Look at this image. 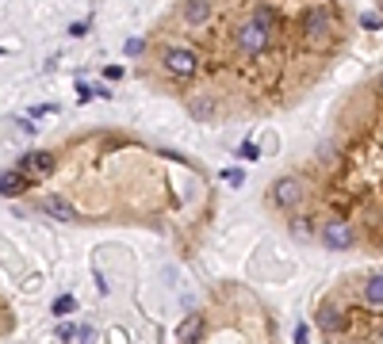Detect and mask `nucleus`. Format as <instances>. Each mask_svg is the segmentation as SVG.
<instances>
[{
    "mask_svg": "<svg viewBox=\"0 0 383 344\" xmlns=\"http://www.w3.org/2000/svg\"><path fill=\"white\" fill-rule=\"evenodd\" d=\"M299 27H303V39L314 46V50H330L333 42H338L341 27L333 20L330 8L314 4V8H303V16H299Z\"/></svg>",
    "mask_w": 383,
    "mask_h": 344,
    "instance_id": "nucleus-1",
    "label": "nucleus"
},
{
    "mask_svg": "<svg viewBox=\"0 0 383 344\" xmlns=\"http://www.w3.org/2000/svg\"><path fill=\"white\" fill-rule=\"evenodd\" d=\"M273 35H276V27L261 23L257 16H246V20L234 27V46H238V54H246V58H261V54L273 46Z\"/></svg>",
    "mask_w": 383,
    "mask_h": 344,
    "instance_id": "nucleus-2",
    "label": "nucleus"
},
{
    "mask_svg": "<svg viewBox=\"0 0 383 344\" xmlns=\"http://www.w3.org/2000/svg\"><path fill=\"white\" fill-rule=\"evenodd\" d=\"M268 199H273V207H280V210H299L303 199H307V180L295 176V172L276 176L273 188H268Z\"/></svg>",
    "mask_w": 383,
    "mask_h": 344,
    "instance_id": "nucleus-3",
    "label": "nucleus"
},
{
    "mask_svg": "<svg viewBox=\"0 0 383 344\" xmlns=\"http://www.w3.org/2000/svg\"><path fill=\"white\" fill-rule=\"evenodd\" d=\"M161 65H165V73H169V77L192 81L195 73H200V54H195L192 46H169V50H165V58H161Z\"/></svg>",
    "mask_w": 383,
    "mask_h": 344,
    "instance_id": "nucleus-4",
    "label": "nucleus"
},
{
    "mask_svg": "<svg viewBox=\"0 0 383 344\" xmlns=\"http://www.w3.org/2000/svg\"><path fill=\"white\" fill-rule=\"evenodd\" d=\"M319 241H322V249H330V253H345V249L357 245V230H353L345 218H326V226L319 230Z\"/></svg>",
    "mask_w": 383,
    "mask_h": 344,
    "instance_id": "nucleus-5",
    "label": "nucleus"
},
{
    "mask_svg": "<svg viewBox=\"0 0 383 344\" xmlns=\"http://www.w3.org/2000/svg\"><path fill=\"white\" fill-rule=\"evenodd\" d=\"M184 111H188L195 123H215V119H219V104H215V96H207V92H195V96H188Z\"/></svg>",
    "mask_w": 383,
    "mask_h": 344,
    "instance_id": "nucleus-6",
    "label": "nucleus"
},
{
    "mask_svg": "<svg viewBox=\"0 0 383 344\" xmlns=\"http://www.w3.org/2000/svg\"><path fill=\"white\" fill-rule=\"evenodd\" d=\"M314 325L326 333V337H338V333H345V314H341V306H333V302H322L319 306V318H314Z\"/></svg>",
    "mask_w": 383,
    "mask_h": 344,
    "instance_id": "nucleus-7",
    "label": "nucleus"
},
{
    "mask_svg": "<svg viewBox=\"0 0 383 344\" xmlns=\"http://www.w3.org/2000/svg\"><path fill=\"white\" fill-rule=\"evenodd\" d=\"M20 169H23L27 176H50L54 169H58V157L46 153V150H35V153L20 157Z\"/></svg>",
    "mask_w": 383,
    "mask_h": 344,
    "instance_id": "nucleus-8",
    "label": "nucleus"
},
{
    "mask_svg": "<svg viewBox=\"0 0 383 344\" xmlns=\"http://www.w3.org/2000/svg\"><path fill=\"white\" fill-rule=\"evenodd\" d=\"M31 180L35 176H27L23 169H4L0 172V195H4V199H16V195H23L31 188Z\"/></svg>",
    "mask_w": 383,
    "mask_h": 344,
    "instance_id": "nucleus-9",
    "label": "nucleus"
},
{
    "mask_svg": "<svg viewBox=\"0 0 383 344\" xmlns=\"http://www.w3.org/2000/svg\"><path fill=\"white\" fill-rule=\"evenodd\" d=\"M39 210H46V215L58 218V222H77V210H73L62 195H46V199H39Z\"/></svg>",
    "mask_w": 383,
    "mask_h": 344,
    "instance_id": "nucleus-10",
    "label": "nucleus"
},
{
    "mask_svg": "<svg viewBox=\"0 0 383 344\" xmlns=\"http://www.w3.org/2000/svg\"><path fill=\"white\" fill-rule=\"evenodd\" d=\"M181 20L188 27H203L211 20V4H207V0H188V4L181 8Z\"/></svg>",
    "mask_w": 383,
    "mask_h": 344,
    "instance_id": "nucleus-11",
    "label": "nucleus"
},
{
    "mask_svg": "<svg viewBox=\"0 0 383 344\" xmlns=\"http://www.w3.org/2000/svg\"><path fill=\"white\" fill-rule=\"evenodd\" d=\"M176 337L181 340H200L203 337V318L200 314H192V318H184L181 325H176Z\"/></svg>",
    "mask_w": 383,
    "mask_h": 344,
    "instance_id": "nucleus-12",
    "label": "nucleus"
},
{
    "mask_svg": "<svg viewBox=\"0 0 383 344\" xmlns=\"http://www.w3.org/2000/svg\"><path fill=\"white\" fill-rule=\"evenodd\" d=\"M364 302H368V306H383V272L364 280Z\"/></svg>",
    "mask_w": 383,
    "mask_h": 344,
    "instance_id": "nucleus-13",
    "label": "nucleus"
},
{
    "mask_svg": "<svg viewBox=\"0 0 383 344\" xmlns=\"http://www.w3.org/2000/svg\"><path fill=\"white\" fill-rule=\"evenodd\" d=\"M287 230H292V237H295V241H311V237H314L311 218H292V222H287Z\"/></svg>",
    "mask_w": 383,
    "mask_h": 344,
    "instance_id": "nucleus-14",
    "label": "nucleus"
},
{
    "mask_svg": "<svg viewBox=\"0 0 383 344\" xmlns=\"http://www.w3.org/2000/svg\"><path fill=\"white\" fill-rule=\"evenodd\" d=\"M253 16H257L261 23H268V27H276V23H280L276 8H273V4H265V0H261V4H253Z\"/></svg>",
    "mask_w": 383,
    "mask_h": 344,
    "instance_id": "nucleus-15",
    "label": "nucleus"
},
{
    "mask_svg": "<svg viewBox=\"0 0 383 344\" xmlns=\"http://www.w3.org/2000/svg\"><path fill=\"white\" fill-rule=\"evenodd\" d=\"M54 314H58V318H65V314H73L77 310V299H73V295H58V299H54V306H50Z\"/></svg>",
    "mask_w": 383,
    "mask_h": 344,
    "instance_id": "nucleus-16",
    "label": "nucleus"
},
{
    "mask_svg": "<svg viewBox=\"0 0 383 344\" xmlns=\"http://www.w3.org/2000/svg\"><path fill=\"white\" fill-rule=\"evenodd\" d=\"M360 27H364V31H379V27H383V16H376V12H360Z\"/></svg>",
    "mask_w": 383,
    "mask_h": 344,
    "instance_id": "nucleus-17",
    "label": "nucleus"
},
{
    "mask_svg": "<svg viewBox=\"0 0 383 344\" xmlns=\"http://www.w3.org/2000/svg\"><path fill=\"white\" fill-rule=\"evenodd\" d=\"M238 157H241V161H257L261 150H257L253 142H241V146H238Z\"/></svg>",
    "mask_w": 383,
    "mask_h": 344,
    "instance_id": "nucleus-18",
    "label": "nucleus"
},
{
    "mask_svg": "<svg viewBox=\"0 0 383 344\" xmlns=\"http://www.w3.org/2000/svg\"><path fill=\"white\" fill-rule=\"evenodd\" d=\"M73 337H77V325L62 321V325H58V340H73Z\"/></svg>",
    "mask_w": 383,
    "mask_h": 344,
    "instance_id": "nucleus-19",
    "label": "nucleus"
},
{
    "mask_svg": "<svg viewBox=\"0 0 383 344\" xmlns=\"http://www.w3.org/2000/svg\"><path fill=\"white\" fill-rule=\"evenodd\" d=\"M222 180H230V184H241V180H246V172H241V169H227V172H222Z\"/></svg>",
    "mask_w": 383,
    "mask_h": 344,
    "instance_id": "nucleus-20",
    "label": "nucleus"
},
{
    "mask_svg": "<svg viewBox=\"0 0 383 344\" xmlns=\"http://www.w3.org/2000/svg\"><path fill=\"white\" fill-rule=\"evenodd\" d=\"M142 50H146L142 39H130V42H127V54H142Z\"/></svg>",
    "mask_w": 383,
    "mask_h": 344,
    "instance_id": "nucleus-21",
    "label": "nucleus"
},
{
    "mask_svg": "<svg viewBox=\"0 0 383 344\" xmlns=\"http://www.w3.org/2000/svg\"><path fill=\"white\" fill-rule=\"evenodd\" d=\"M104 77H108V81H119V77H123V69H119V65H108Z\"/></svg>",
    "mask_w": 383,
    "mask_h": 344,
    "instance_id": "nucleus-22",
    "label": "nucleus"
},
{
    "mask_svg": "<svg viewBox=\"0 0 383 344\" xmlns=\"http://www.w3.org/2000/svg\"><path fill=\"white\" fill-rule=\"evenodd\" d=\"M307 337H311V329H307V325L299 321V325H295V340H307Z\"/></svg>",
    "mask_w": 383,
    "mask_h": 344,
    "instance_id": "nucleus-23",
    "label": "nucleus"
},
{
    "mask_svg": "<svg viewBox=\"0 0 383 344\" xmlns=\"http://www.w3.org/2000/svg\"><path fill=\"white\" fill-rule=\"evenodd\" d=\"M376 92H379V96H383V73H379V81H376Z\"/></svg>",
    "mask_w": 383,
    "mask_h": 344,
    "instance_id": "nucleus-24",
    "label": "nucleus"
}]
</instances>
